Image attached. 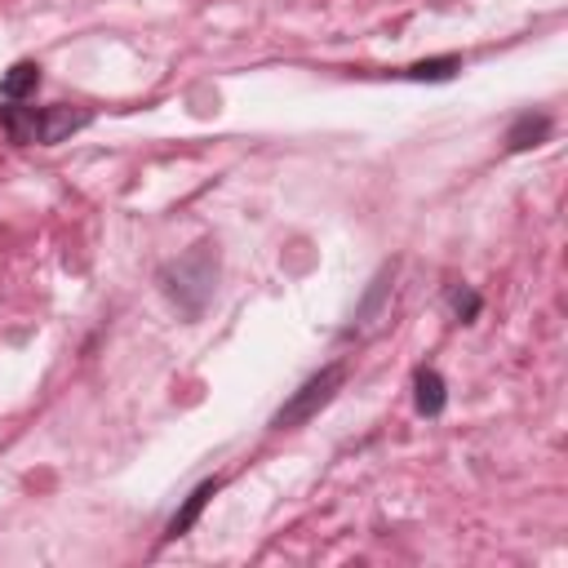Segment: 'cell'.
Returning <instances> with one entry per match:
<instances>
[{
    "label": "cell",
    "mask_w": 568,
    "mask_h": 568,
    "mask_svg": "<svg viewBox=\"0 0 568 568\" xmlns=\"http://www.w3.org/2000/svg\"><path fill=\"white\" fill-rule=\"evenodd\" d=\"M89 111L84 106H27V102H4L0 106V124L9 133V142L18 146H58L71 133L89 129Z\"/></svg>",
    "instance_id": "obj_1"
},
{
    "label": "cell",
    "mask_w": 568,
    "mask_h": 568,
    "mask_svg": "<svg viewBox=\"0 0 568 568\" xmlns=\"http://www.w3.org/2000/svg\"><path fill=\"white\" fill-rule=\"evenodd\" d=\"M213 280H217V248L204 240V244H195L191 253H182L178 262H169L164 271H160V288L182 306V315H200L204 311V302H209V293H213Z\"/></svg>",
    "instance_id": "obj_2"
},
{
    "label": "cell",
    "mask_w": 568,
    "mask_h": 568,
    "mask_svg": "<svg viewBox=\"0 0 568 568\" xmlns=\"http://www.w3.org/2000/svg\"><path fill=\"white\" fill-rule=\"evenodd\" d=\"M342 382H346V364H324L320 373H311L280 408H275V417H271V426L275 430H293V426H306L324 404H333V395L342 390Z\"/></svg>",
    "instance_id": "obj_3"
},
{
    "label": "cell",
    "mask_w": 568,
    "mask_h": 568,
    "mask_svg": "<svg viewBox=\"0 0 568 568\" xmlns=\"http://www.w3.org/2000/svg\"><path fill=\"white\" fill-rule=\"evenodd\" d=\"M222 488V479L213 475V479H204V484H195L191 493H186V501L173 510V519H169V528H164V541H178V537H186L191 528H195V519L204 515V506L213 501V493Z\"/></svg>",
    "instance_id": "obj_4"
},
{
    "label": "cell",
    "mask_w": 568,
    "mask_h": 568,
    "mask_svg": "<svg viewBox=\"0 0 568 568\" xmlns=\"http://www.w3.org/2000/svg\"><path fill=\"white\" fill-rule=\"evenodd\" d=\"M413 404H417L422 417H439V413H444L448 386H444V377H439L435 368H417V373H413Z\"/></svg>",
    "instance_id": "obj_5"
},
{
    "label": "cell",
    "mask_w": 568,
    "mask_h": 568,
    "mask_svg": "<svg viewBox=\"0 0 568 568\" xmlns=\"http://www.w3.org/2000/svg\"><path fill=\"white\" fill-rule=\"evenodd\" d=\"M36 89H40V67L27 62V58L13 62V67L0 75V98H4V102H22V98H31Z\"/></svg>",
    "instance_id": "obj_6"
},
{
    "label": "cell",
    "mask_w": 568,
    "mask_h": 568,
    "mask_svg": "<svg viewBox=\"0 0 568 568\" xmlns=\"http://www.w3.org/2000/svg\"><path fill=\"white\" fill-rule=\"evenodd\" d=\"M546 138H550V115H532V111H524V115L506 129V151H528V146L546 142Z\"/></svg>",
    "instance_id": "obj_7"
},
{
    "label": "cell",
    "mask_w": 568,
    "mask_h": 568,
    "mask_svg": "<svg viewBox=\"0 0 568 568\" xmlns=\"http://www.w3.org/2000/svg\"><path fill=\"white\" fill-rule=\"evenodd\" d=\"M457 71H462V58L457 53H444V58H426V62L404 67V80H453Z\"/></svg>",
    "instance_id": "obj_8"
},
{
    "label": "cell",
    "mask_w": 568,
    "mask_h": 568,
    "mask_svg": "<svg viewBox=\"0 0 568 568\" xmlns=\"http://www.w3.org/2000/svg\"><path fill=\"white\" fill-rule=\"evenodd\" d=\"M448 306H453V315H457L462 324H470V320L479 315V293L466 288V284H453V288H448Z\"/></svg>",
    "instance_id": "obj_9"
},
{
    "label": "cell",
    "mask_w": 568,
    "mask_h": 568,
    "mask_svg": "<svg viewBox=\"0 0 568 568\" xmlns=\"http://www.w3.org/2000/svg\"><path fill=\"white\" fill-rule=\"evenodd\" d=\"M386 280H390V271H382V275H377V280H373V288H368V297H364V306H359V311H355V324H364V320H368V315H373V311H377V302H382V293H386V288H390V284H386Z\"/></svg>",
    "instance_id": "obj_10"
}]
</instances>
